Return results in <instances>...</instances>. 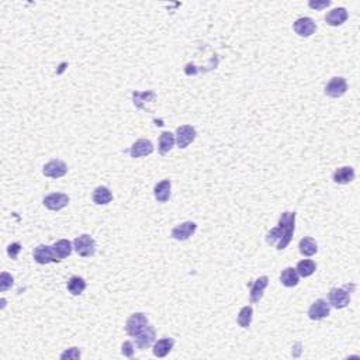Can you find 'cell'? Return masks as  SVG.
Wrapping results in <instances>:
<instances>
[{"label": "cell", "mask_w": 360, "mask_h": 360, "mask_svg": "<svg viewBox=\"0 0 360 360\" xmlns=\"http://www.w3.org/2000/svg\"><path fill=\"white\" fill-rule=\"evenodd\" d=\"M279 227L282 228V239L277 242V249H286L288 244L291 242L294 235V228H295V213L284 211L280 218H279Z\"/></svg>", "instance_id": "6da1fadb"}, {"label": "cell", "mask_w": 360, "mask_h": 360, "mask_svg": "<svg viewBox=\"0 0 360 360\" xmlns=\"http://www.w3.org/2000/svg\"><path fill=\"white\" fill-rule=\"evenodd\" d=\"M73 248L76 253L82 258H90L96 253V241L90 235L83 234L73 241Z\"/></svg>", "instance_id": "7a4b0ae2"}, {"label": "cell", "mask_w": 360, "mask_h": 360, "mask_svg": "<svg viewBox=\"0 0 360 360\" xmlns=\"http://www.w3.org/2000/svg\"><path fill=\"white\" fill-rule=\"evenodd\" d=\"M148 327V318L145 315L144 312H135L133 315L130 316L125 324V332L130 336H137L139 333L144 331L145 328Z\"/></svg>", "instance_id": "3957f363"}, {"label": "cell", "mask_w": 360, "mask_h": 360, "mask_svg": "<svg viewBox=\"0 0 360 360\" xmlns=\"http://www.w3.org/2000/svg\"><path fill=\"white\" fill-rule=\"evenodd\" d=\"M329 305L336 308V310H342L345 307H348L350 303V293L345 287H333L329 290Z\"/></svg>", "instance_id": "277c9868"}, {"label": "cell", "mask_w": 360, "mask_h": 360, "mask_svg": "<svg viewBox=\"0 0 360 360\" xmlns=\"http://www.w3.org/2000/svg\"><path fill=\"white\" fill-rule=\"evenodd\" d=\"M33 256L34 261L39 265H48V263H55V262L61 261L56 256L54 248L48 246V245H38L37 248H34Z\"/></svg>", "instance_id": "5b68a950"}, {"label": "cell", "mask_w": 360, "mask_h": 360, "mask_svg": "<svg viewBox=\"0 0 360 360\" xmlns=\"http://www.w3.org/2000/svg\"><path fill=\"white\" fill-rule=\"evenodd\" d=\"M329 314H331V305L324 299L315 300L308 310V316L312 321H321L324 318L329 316Z\"/></svg>", "instance_id": "8992f818"}, {"label": "cell", "mask_w": 360, "mask_h": 360, "mask_svg": "<svg viewBox=\"0 0 360 360\" xmlns=\"http://www.w3.org/2000/svg\"><path fill=\"white\" fill-rule=\"evenodd\" d=\"M176 144L180 150H184L187 148L188 145L193 142L196 137H197V131L196 128L192 127V125H180V127L176 130Z\"/></svg>", "instance_id": "52a82bcc"}, {"label": "cell", "mask_w": 360, "mask_h": 360, "mask_svg": "<svg viewBox=\"0 0 360 360\" xmlns=\"http://www.w3.org/2000/svg\"><path fill=\"white\" fill-rule=\"evenodd\" d=\"M69 196L65 193H51L48 196H45L43 203L44 205L51 211H59L62 208H65L69 204Z\"/></svg>", "instance_id": "ba28073f"}, {"label": "cell", "mask_w": 360, "mask_h": 360, "mask_svg": "<svg viewBox=\"0 0 360 360\" xmlns=\"http://www.w3.org/2000/svg\"><path fill=\"white\" fill-rule=\"evenodd\" d=\"M68 173V166L67 163L59 159H54L50 161L48 163H45L43 167V175L47 178L52 179H59L62 176H65Z\"/></svg>", "instance_id": "9c48e42d"}, {"label": "cell", "mask_w": 360, "mask_h": 360, "mask_svg": "<svg viewBox=\"0 0 360 360\" xmlns=\"http://www.w3.org/2000/svg\"><path fill=\"white\" fill-rule=\"evenodd\" d=\"M348 90V83H346V79L336 76L329 80V83L325 86V94L333 99H338L342 97Z\"/></svg>", "instance_id": "30bf717a"}, {"label": "cell", "mask_w": 360, "mask_h": 360, "mask_svg": "<svg viewBox=\"0 0 360 360\" xmlns=\"http://www.w3.org/2000/svg\"><path fill=\"white\" fill-rule=\"evenodd\" d=\"M197 229V224L193 221H186L179 224L172 229V238L176 241H187L190 237H193Z\"/></svg>", "instance_id": "8fae6325"}, {"label": "cell", "mask_w": 360, "mask_h": 360, "mask_svg": "<svg viewBox=\"0 0 360 360\" xmlns=\"http://www.w3.org/2000/svg\"><path fill=\"white\" fill-rule=\"evenodd\" d=\"M293 28L300 37H310L315 33L316 24L311 17H301L299 20H295Z\"/></svg>", "instance_id": "7c38bea8"}, {"label": "cell", "mask_w": 360, "mask_h": 360, "mask_svg": "<svg viewBox=\"0 0 360 360\" xmlns=\"http://www.w3.org/2000/svg\"><path fill=\"white\" fill-rule=\"evenodd\" d=\"M128 152H130L131 158H142V156L151 155L154 152V145L148 139H138L134 142Z\"/></svg>", "instance_id": "4fadbf2b"}, {"label": "cell", "mask_w": 360, "mask_h": 360, "mask_svg": "<svg viewBox=\"0 0 360 360\" xmlns=\"http://www.w3.org/2000/svg\"><path fill=\"white\" fill-rule=\"evenodd\" d=\"M267 286H269V277L267 276H261L259 279H256L255 283L250 286V303L252 304H256L261 301Z\"/></svg>", "instance_id": "5bb4252c"}, {"label": "cell", "mask_w": 360, "mask_h": 360, "mask_svg": "<svg viewBox=\"0 0 360 360\" xmlns=\"http://www.w3.org/2000/svg\"><path fill=\"white\" fill-rule=\"evenodd\" d=\"M155 338H156L155 328L148 325L142 332L135 336V344H137V346H138V349L144 350L146 349V348H150L151 345L155 342Z\"/></svg>", "instance_id": "9a60e30c"}, {"label": "cell", "mask_w": 360, "mask_h": 360, "mask_svg": "<svg viewBox=\"0 0 360 360\" xmlns=\"http://www.w3.org/2000/svg\"><path fill=\"white\" fill-rule=\"evenodd\" d=\"M348 17H349V14H348V10L345 7H336L333 10L328 11L327 16H325V22L332 27H338V26H342L348 20Z\"/></svg>", "instance_id": "2e32d148"}, {"label": "cell", "mask_w": 360, "mask_h": 360, "mask_svg": "<svg viewBox=\"0 0 360 360\" xmlns=\"http://www.w3.org/2000/svg\"><path fill=\"white\" fill-rule=\"evenodd\" d=\"M171 188H172V183L169 179L162 180L155 186L154 188V194L158 203H166L167 200L171 199Z\"/></svg>", "instance_id": "e0dca14e"}, {"label": "cell", "mask_w": 360, "mask_h": 360, "mask_svg": "<svg viewBox=\"0 0 360 360\" xmlns=\"http://www.w3.org/2000/svg\"><path fill=\"white\" fill-rule=\"evenodd\" d=\"M333 182L338 184H348V183L355 180V169L350 166H342L338 167L333 172Z\"/></svg>", "instance_id": "ac0fdd59"}, {"label": "cell", "mask_w": 360, "mask_h": 360, "mask_svg": "<svg viewBox=\"0 0 360 360\" xmlns=\"http://www.w3.org/2000/svg\"><path fill=\"white\" fill-rule=\"evenodd\" d=\"M173 346H175V341L172 338L159 339L154 345V355L156 357H166L171 353V350L173 349Z\"/></svg>", "instance_id": "d6986e66"}, {"label": "cell", "mask_w": 360, "mask_h": 360, "mask_svg": "<svg viewBox=\"0 0 360 360\" xmlns=\"http://www.w3.org/2000/svg\"><path fill=\"white\" fill-rule=\"evenodd\" d=\"M280 282L284 287H295L300 282V274L294 267H286L280 274Z\"/></svg>", "instance_id": "ffe728a7"}, {"label": "cell", "mask_w": 360, "mask_h": 360, "mask_svg": "<svg viewBox=\"0 0 360 360\" xmlns=\"http://www.w3.org/2000/svg\"><path fill=\"white\" fill-rule=\"evenodd\" d=\"M175 142H176V137H175L172 133H169V131H163V133L161 134V137H159V146H158L159 154H161V155L169 154L171 150L173 148Z\"/></svg>", "instance_id": "44dd1931"}, {"label": "cell", "mask_w": 360, "mask_h": 360, "mask_svg": "<svg viewBox=\"0 0 360 360\" xmlns=\"http://www.w3.org/2000/svg\"><path fill=\"white\" fill-rule=\"evenodd\" d=\"M111 200H113V194H111L110 188L105 187V186H99V187L94 188L93 201L96 204L105 205L111 203Z\"/></svg>", "instance_id": "7402d4cb"}, {"label": "cell", "mask_w": 360, "mask_h": 360, "mask_svg": "<svg viewBox=\"0 0 360 360\" xmlns=\"http://www.w3.org/2000/svg\"><path fill=\"white\" fill-rule=\"evenodd\" d=\"M52 248H54L56 256L59 259H65V258H68V256L72 253L73 244L71 241H68V239H59V241H56L55 244L52 245Z\"/></svg>", "instance_id": "603a6c76"}, {"label": "cell", "mask_w": 360, "mask_h": 360, "mask_svg": "<svg viewBox=\"0 0 360 360\" xmlns=\"http://www.w3.org/2000/svg\"><path fill=\"white\" fill-rule=\"evenodd\" d=\"M300 253L304 256H314L318 252V245L312 238L310 237H305L300 241L299 244Z\"/></svg>", "instance_id": "cb8c5ba5"}, {"label": "cell", "mask_w": 360, "mask_h": 360, "mask_svg": "<svg viewBox=\"0 0 360 360\" xmlns=\"http://www.w3.org/2000/svg\"><path fill=\"white\" fill-rule=\"evenodd\" d=\"M133 99H134V105H135V107H138V109H142V110H145L144 103L154 101V100L156 99V94H155V92H152V90L142 92V93H139V92H134Z\"/></svg>", "instance_id": "d4e9b609"}, {"label": "cell", "mask_w": 360, "mask_h": 360, "mask_svg": "<svg viewBox=\"0 0 360 360\" xmlns=\"http://www.w3.org/2000/svg\"><path fill=\"white\" fill-rule=\"evenodd\" d=\"M68 291L72 294V295H80L83 293L84 288H86V282L84 279L79 276H72L68 280Z\"/></svg>", "instance_id": "484cf974"}, {"label": "cell", "mask_w": 360, "mask_h": 360, "mask_svg": "<svg viewBox=\"0 0 360 360\" xmlns=\"http://www.w3.org/2000/svg\"><path fill=\"white\" fill-rule=\"evenodd\" d=\"M295 270L299 273L301 277H310L312 276L316 270V265L315 262L310 261V259H305V261H300L297 263V267Z\"/></svg>", "instance_id": "4316f807"}, {"label": "cell", "mask_w": 360, "mask_h": 360, "mask_svg": "<svg viewBox=\"0 0 360 360\" xmlns=\"http://www.w3.org/2000/svg\"><path fill=\"white\" fill-rule=\"evenodd\" d=\"M252 316H253V308L250 305H246L244 308H241L238 314V324L239 327L242 328H249L250 322H252Z\"/></svg>", "instance_id": "83f0119b"}, {"label": "cell", "mask_w": 360, "mask_h": 360, "mask_svg": "<svg viewBox=\"0 0 360 360\" xmlns=\"http://www.w3.org/2000/svg\"><path fill=\"white\" fill-rule=\"evenodd\" d=\"M282 228L280 227H276V228H271L270 231L267 232L266 235V242L269 245H276L280 239H282Z\"/></svg>", "instance_id": "f1b7e54d"}, {"label": "cell", "mask_w": 360, "mask_h": 360, "mask_svg": "<svg viewBox=\"0 0 360 360\" xmlns=\"http://www.w3.org/2000/svg\"><path fill=\"white\" fill-rule=\"evenodd\" d=\"M13 283H14L13 276L9 274V273H6V271H3V273L0 274V291H2V293H3V291H7V290L13 286Z\"/></svg>", "instance_id": "f546056e"}, {"label": "cell", "mask_w": 360, "mask_h": 360, "mask_svg": "<svg viewBox=\"0 0 360 360\" xmlns=\"http://www.w3.org/2000/svg\"><path fill=\"white\" fill-rule=\"evenodd\" d=\"M80 357V350L78 349V348H69V349H67L61 355V359L62 360H67V359H72V360H76Z\"/></svg>", "instance_id": "4dcf8cb0"}, {"label": "cell", "mask_w": 360, "mask_h": 360, "mask_svg": "<svg viewBox=\"0 0 360 360\" xmlns=\"http://www.w3.org/2000/svg\"><path fill=\"white\" fill-rule=\"evenodd\" d=\"M308 6H310L311 9H314V10H322V9H327V7H329L331 6V2L329 0H311V2H308Z\"/></svg>", "instance_id": "1f68e13d"}, {"label": "cell", "mask_w": 360, "mask_h": 360, "mask_svg": "<svg viewBox=\"0 0 360 360\" xmlns=\"http://www.w3.org/2000/svg\"><path fill=\"white\" fill-rule=\"evenodd\" d=\"M20 252H22V245L18 242H14V244H10L7 246V255L10 256L11 259H17Z\"/></svg>", "instance_id": "d6a6232c"}, {"label": "cell", "mask_w": 360, "mask_h": 360, "mask_svg": "<svg viewBox=\"0 0 360 360\" xmlns=\"http://www.w3.org/2000/svg\"><path fill=\"white\" fill-rule=\"evenodd\" d=\"M121 353L125 357H133L134 356V345L133 342H124L121 346Z\"/></svg>", "instance_id": "836d02e7"}]
</instances>
